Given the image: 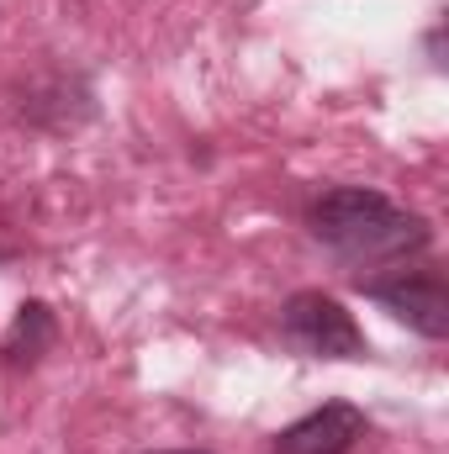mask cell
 I'll use <instances>...</instances> for the list:
<instances>
[{"instance_id": "6da1fadb", "label": "cell", "mask_w": 449, "mask_h": 454, "mask_svg": "<svg viewBox=\"0 0 449 454\" xmlns=\"http://www.w3.org/2000/svg\"><path fill=\"white\" fill-rule=\"evenodd\" d=\"M307 227L323 248H334L349 264H407V254L429 248V223L418 212H402L391 196L365 185L323 191L307 207Z\"/></svg>"}, {"instance_id": "7a4b0ae2", "label": "cell", "mask_w": 449, "mask_h": 454, "mask_svg": "<svg viewBox=\"0 0 449 454\" xmlns=\"http://www.w3.org/2000/svg\"><path fill=\"white\" fill-rule=\"evenodd\" d=\"M280 333L312 359H365L370 354L359 323L343 312L338 296H323V291H296L280 307Z\"/></svg>"}, {"instance_id": "3957f363", "label": "cell", "mask_w": 449, "mask_h": 454, "mask_svg": "<svg viewBox=\"0 0 449 454\" xmlns=\"http://www.w3.org/2000/svg\"><path fill=\"white\" fill-rule=\"evenodd\" d=\"M370 301H381L397 323L423 339H449V286L434 270H397L386 280H359Z\"/></svg>"}, {"instance_id": "277c9868", "label": "cell", "mask_w": 449, "mask_h": 454, "mask_svg": "<svg viewBox=\"0 0 449 454\" xmlns=\"http://www.w3.org/2000/svg\"><path fill=\"white\" fill-rule=\"evenodd\" d=\"M365 412L349 407V402H328L307 418H296L291 428H280L275 439V454H349L359 439H365Z\"/></svg>"}, {"instance_id": "5b68a950", "label": "cell", "mask_w": 449, "mask_h": 454, "mask_svg": "<svg viewBox=\"0 0 449 454\" xmlns=\"http://www.w3.org/2000/svg\"><path fill=\"white\" fill-rule=\"evenodd\" d=\"M59 339V323H53V312L43 307V301H27L21 312H16V323H11V333H5V364H37L48 348Z\"/></svg>"}, {"instance_id": "8992f818", "label": "cell", "mask_w": 449, "mask_h": 454, "mask_svg": "<svg viewBox=\"0 0 449 454\" xmlns=\"http://www.w3.org/2000/svg\"><path fill=\"white\" fill-rule=\"evenodd\" d=\"M154 454H207V450H154Z\"/></svg>"}]
</instances>
